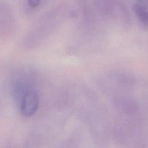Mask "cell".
Here are the masks:
<instances>
[{"label":"cell","mask_w":148,"mask_h":148,"mask_svg":"<svg viewBox=\"0 0 148 148\" xmlns=\"http://www.w3.org/2000/svg\"><path fill=\"white\" fill-rule=\"evenodd\" d=\"M19 103L21 114L25 117H30L38 109V96L35 91L30 89L22 97Z\"/></svg>","instance_id":"obj_1"},{"label":"cell","mask_w":148,"mask_h":148,"mask_svg":"<svg viewBox=\"0 0 148 148\" xmlns=\"http://www.w3.org/2000/svg\"><path fill=\"white\" fill-rule=\"evenodd\" d=\"M28 3L30 6L33 7H37L40 3V0H28Z\"/></svg>","instance_id":"obj_3"},{"label":"cell","mask_w":148,"mask_h":148,"mask_svg":"<svg viewBox=\"0 0 148 148\" xmlns=\"http://www.w3.org/2000/svg\"><path fill=\"white\" fill-rule=\"evenodd\" d=\"M133 8L139 20L148 26V0H136Z\"/></svg>","instance_id":"obj_2"}]
</instances>
